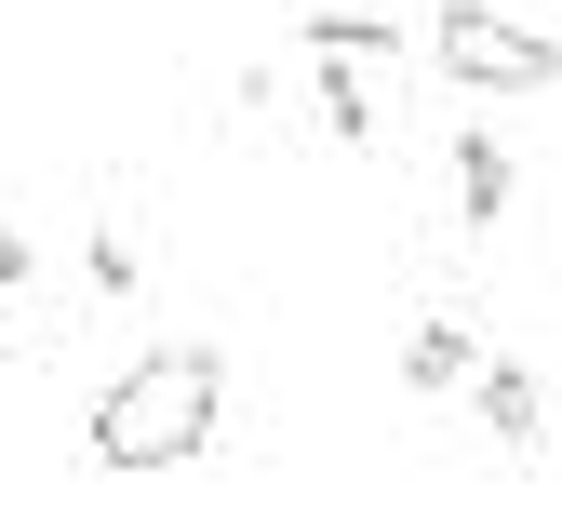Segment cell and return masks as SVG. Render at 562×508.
Wrapping results in <instances>:
<instances>
[{"instance_id": "obj_1", "label": "cell", "mask_w": 562, "mask_h": 508, "mask_svg": "<svg viewBox=\"0 0 562 508\" xmlns=\"http://www.w3.org/2000/svg\"><path fill=\"white\" fill-rule=\"evenodd\" d=\"M215 415H228V361L215 348H148L134 375L94 402V469H175V455H201L215 442Z\"/></svg>"}, {"instance_id": "obj_2", "label": "cell", "mask_w": 562, "mask_h": 508, "mask_svg": "<svg viewBox=\"0 0 562 508\" xmlns=\"http://www.w3.org/2000/svg\"><path fill=\"white\" fill-rule=\"evenodd\" d=\"M429 54H442L456 94H549V81H562V41H549V27H509L496 0H456V14L429 27Z\"/></svg>"}, {"instance_id": "obj_3", "label": "cell", "mask_w": 562, "mask_h": 508, "mask_svg": "<svg viewBox=\"0 0 562 508\" xmlns=\"http://www.w3.org/2000/svg\"><path fill=\"white\" fill-rule=\"evenodd\" d=\"M469 415L496 428L509 455H536V442H549V388L522 375V361H482V375H469Z\"/></svg>"}, {"instance_id": "obj_4", "label": "cell", "mask_w": 562, "mask_h": 508, "mask_svg": "<svg viewBox=\"0 0 562 508\" xmlns=\"http://www.w3.org/2000/svg\"><path fill=\"white\" fill-rule=\"evenodd\" d=\"M509 201H522V174H509V148H496V121H456V214L496 228Z\"/></svg>"}, {"instance_id": "obj_5", "label": "cell", "mask_w": 562, "mask_h": 508, "mask_svg": "<svg viewBox=\"0 0 562 508\" xmlns=\"http://www.w3.org/2000/svg\"><path fill=\"white\" fill-rule=\"evenodd\" d=\"M308 94H322V134H335V148H375V121H389V108H375V67L322 54V81H308Z\"/></svg>"}, {"instance_id": "obj_6", "label": "cell", "mask_w": 562, "mask_h": 508, "mask_svg": "<svg viewBox=\"0 0 562 508\" xmlns=\"http://www.w3.org/2000/svg\"><path fill=\"white\" fill-rule=\"evenodd\" d=\"M469 375H482L469 321H415V335H402V388H469Z\"/></svg>"}, {"instance_id": "obj_7", "label": "cell", "mask_w": 562, "mask_h": 508, "mask_svg": "<svg viewBox=\"0 0 562 508\" xmlns=\"http://www.w3.org/2000/svg\"><path fill=\"white\" fill-rule=\"evenodd\" d=\"M308 54H348V67H389V54H402V27H389V14H362V0H322V14H308Z\"/></svg>"}, {"instance_id": "obj_8", "label": "cell", "mask_w": 562, "mask_h": 508, "mask_svg": "<svg viewBox=\"0 0 562 508\" xmlns=\"http://www.w3.org/2000/svg\"><path fill=\"white\" fill-rule=\"evenodd\" d=\"M0 295H27V241L14 228H0Z\"/></svg>"}, {"instance_id": "obj_9", "label": "cell", "mask_w": 562, "mask_h": 508, "mask_svg": "<svg viewBox=\"0 0 562 508\" xmlns=\"http://www.w3.org/2000/svg\"><path fill=\"white\" fill-rule=\"evenodd\" d=\"M0 375H14V335H0Z\"/></svg>"}]
</instances>
